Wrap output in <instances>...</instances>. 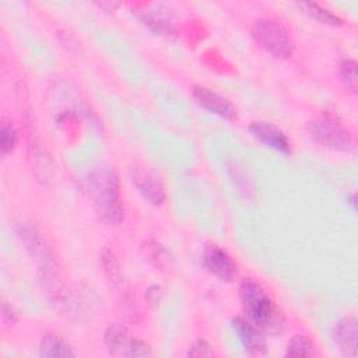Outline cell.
Instances as JSON below:
<instances>
[{"label": "cell", "mask_w": 358, "mask_h": 358, "mask_svg": "<svg viewBox=\"0 0 358 358\" xmlns=\"http://www.w3.org/2000/svg\"><path fill=\"white\" fill-rule=\"evenodd\" d=\"M17 234L24 243L25 250L29 253V256L35 260V263L39 266V270L43 273L45 277L55 274V257L52 250L49 249L46 241L41 235V232L32 227L28 222H21L18 225Z\"/></svg>", "instance_id": "obj_5"}, {"label": "cell", "mask_w": 358, "mask_h": 358, "mask_svg": "<svg viewBox=\"0 0 358 358\" xmlns=\"http://www.w3.org/2000/svg\"><path fill=\"white\" fill-rule=\"evenodd\" d=\"M143 21L154 31L157 32H172V27H171V21L166 20L164 15L161 14H154V13H150V14H145L143 17Z\"/></svg>", "instance_id": "obj_20"}, {"label": "cell", "mask_w": 358, "mask_h": 358, "mask_svg": "<svg viewBox=\"0 0 358 358\" xmlns=\"http://www.w3.org/2000/svg\"><path fill=\"white\" fill-rule=\"evenodd\" d=\"M252 36L256 43L274 57H288L294 45L285 27L275 18L262 17L252 27Z\"/></svg>", "instance_id": "obj_3"}, {"label": "cell", "mask_w": 358, "mask_h": 358, "mask_svg": "<svg viewBox=\"0 0 358 358\" xmlns=\"http://www.w3.org/2000/svg\"><path fill=\"white\" fill-rule=\"evenodd\" d=\"M1 320L4 324H13L15 320V316H14L11 308H8L6 302H3V305H1Z\"/></svg>", "instance_id": "obj_22"}, {"label": "cell", "mask_w": 358, "mask_h": 358, "mask_svg": "<svg viewBox=\"0 0 358 358\" xmlns=\"http://www.w3.org/2000/svg\"><path fill=\"white\" fill-rule=\"evenodd\" d=\"M88 192L99 221L106 225H117L123 220L119 178L112 168L94 169L88 178Z\"/></svg>", "instance_id": "obj_1"}, {"label": "cell", "mask_w": 358, "mask_h": 358, "mask_svg": "<svg viewBox=\"0 0 358 358\" xmlns=\"http://www.w3.org/2000/svg\"><path fill=\"white\" fill-rule=\"evenodd\" d=\"M29 159L32 161V169H35V175L39 180H49L52 173V165L49 155L36 141L29 144Z\"/></svg>", "instance_id": "obj_13"}, {"label": "cell", "mask_w": 358, "mask_h": 358, "mask_svg": "<svg viewBox=\"0 0 358 358\" xmlns=\"http://www.w3.org/2000/svg\"><path fill=\"white\" fill-rule=\"evenodd\" d=\"M122 354L126 357H150V355H152L150 345L137 338H129Z\"/></svg>", "instance_id": "obj_18"}, {"label": "cell", "mask_w": 358, "mask_h": 358, "mask_svg": "<svg viewBox=\"0 0 358 358\" xmlns=\"http://www.w3.org/2000/svg\"><path fill=\"white\" fill-rule=\"evenodd\" d=\"M309 134L316 143L331 150L350 151L354 148V138L351 133L329 112L323 113L310 123Z\"/></svg>", "instance_id": "obj_4"}, {"label": "cell", "mask_w": 358, "mask_h": 358, "mask_svg": "<svg viewBox=\"0 0 358 358\" xmlns=\"http://www.w3.org/2000/svg\"><path fill=\"white\" fill-rule=\"evenodd\" d=\"M105 345L110 354H117L123 352L127 341H129V334L127 329L120 324V323H113L105 330L103 336Z\"/></svg>", "instance_id": "obj_14"}, {"label": "cell", "mask_w": 358, "mask_h": 358, "mask_svg": "<svg viewBox=\"0 0 358 358\" xmlns=\"http://www.w3.org/2000/svg\"><path fill=\"white\" fill-rule=\"evenodd\" d=\"M232 329L236 333L245 351L252 355H259L266 352V341L262 336V330L256 327L250 320L242 317L232 319Z\"/></svg>", "instance_id": "obj_11"}, {"label": "cell", "mask_w": 358, "mask_h": 358, "mask_svg": "<svg viewBox=\"0 0 358 358\" xmlns=\"http://www.w3.org/2000/svg\"><path fill=\"white\" fill-rule=\"evenodd\" d=\"M299 7L306 14H309L312 18L320 21L322 24H327V25H341L343 24V20L337 14L329 11L327 8L322 7L317 3H301Z\"/></svg>", "instance_id": "obj_15"}, {"label": "cell", "mask_w": 358, "mask_h": 358, "mask_svg": "<svg viewBox=\"0 0 358 358\" xmlns=\"http://www.w3.org/2000/svg\"><path fill=\"white\" fill-rule=\"evenodd\" d=\"M315 354L313 344L309 338L301 334H295L287 344V357H312Z\"/></svg>", "instance_id": "obj_16"}, {"label": "cell", "mask_w": 358, "mask_h": 358, "mask_svg": "<svg viewBox=\"0 0 358 358\" xmlns=\"http://www.w3.org/2000/svg\"><path fill=\"white\" fill-rule=\"evenodd\" d=\"M357 334H358V322L354 315L344 316L333 327V340L338 351L350 358L357 355Z\"/></svg>", "instance_id": "obj_10"}, {"label": "cell", "mask_w": 358, "mask_h": 358, "mask_svg": "<svg viewBox=\"0 0 358 358\" xmlns=\"http://www.w3.org/2000/svg\"><path fill=\"white\" fill-rule=\"evenodd\" d=\"M39 355L45 358H66V357H74L76 352L59 336L46 334L39 344Z\"/></svg>", "instance_id": "obj_12"}, {"label": "cell", "mask_w": 358, "mask_h": 358, "mask_svg": "<svg viewBox=\"0 0 358 358\" xmlns=\"http://www.w3.org/2000/svg\"><path fill=\"white\" fill-rule=\"evenodd\" d=\"M192 95H193L194 101L206 110H208L222 119H227V120H234L236 117V112H235V108L232 106V103L227 98L211 91L210 88L196 85L192 90Z\"/></svg>", "instance_id": "obj_9"}, {"label": "cell", "mask_w": 358, "mask_h": 358, "mask_svg": "<svg viewBox=\"0 0 358 358\" xmlns=\"http://www.w3.org/2000/svg\"><path fill=\"white\" fill-rule=\"evenodd\" d=\"M239 296L249 320L262 331L275 334L284 326L282 315L263 288L252 280H243L239 285Z\"/></svg>", "instance_id": "obj_2"}, {"label": "cell", "mask_w": 358, "mask_h": 358, "mask_svg": "<svg viewBox=\"0 0 358 358\" xmlns=\"http://www.w3.org/2000/svg\"><path fill=\"white\" fill-rule=\"evenodd\" d=\"M0 133H1L0 134V137H1V145H0L1 147V154L6 155L7 152H10L14 148V145L17 143V134H15L14 127L7 122L1 123Z\"/></svg>", "instance_id": "obj_19"}, {"label": "cell", "mask_w": 358, "mask_h": 358, "mask_svg": "<svg viewBox=\"0 0 358 358\" xmlns=\"http://www.w3.org/2000/svg\"><path fill=\"white\" fill-rule=\"evenodd\" d=\"M338 74L344 85L352 92L357 91V63L352 59H344L338 64Z\"/></svg>", "instance_id": "obj_17"}, {"label": "cell", "mask_w": 358, "mask_h": 358, "mask_svg": "<svg viewBox=\"0 0 358 358\" xmlns=\"http://www.w3.org/2000/svg\"><path fill=\"white\" fill-rule=\"evenodd\" d=\"M248 130L252 134V137H255L257 141H260L266 147H270L282 154H289L292 151L291 141L287 137V134L271 123L260 122V120L252 122Z\"/></svg>", "instance_id": "obj_7"}, {"label": "cell", "mask_w": 358, "mask_h": 358, "mask_svg": "<svg viewBox=\"0 0 358 358\" xmlns=\"http://www.w3.org/2000/svg\"><path fill=\"white\" fill-rule=\"evenodd\" d=\"M214 352H213V348L210 345V343H207L206 340H196L190 350L187 351V355L189 357H211Z\"/></svg>", "instance_id": "obj_21"}, {"label": "cell", "mask_w": 358, "mask_h": 358, "mask_svg": "<svg viewBox=\"0 0 358 358\" xmlns=\"http://www.w3.org/2000/svg\"><path fill=\"white\" fill-rule=\"evenodd\" d=\"M131 182L137 192L151 204L158 206L165 200V190L158 178L145 168L133 166L130 169Z\"/></svg>", "instance_id": "obj_8"}, {"label": "cell", "mask_w": 358, "mask_h": 358, "mask_svg": "<svg viewBox=\"0 0 358 358\" xmlns=\"http://www.w3.org/2000/svg\"><path fill=\"white\" fill-rule=\"evenodd\" d=\"M201 260L206 270L222 281H232L236 275L235 262L225 250H222L217 245L207 246L203 252Z\"/></svg>", "instance_id": "obj_6"}]
</instances>
